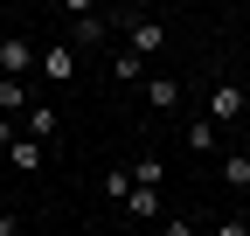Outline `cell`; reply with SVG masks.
<instances>
[{
  "instance_id": "cell-1",
  "label": "cell",
  "mask_w": 250,
  "mask_h": 236,
  "mask_svg": "<svg viewBox=\"0 0 250 236\" xmlns=\"http://www.w3.org/2000/svg\"><path fill=\"white\" fill-rule=\"evenodd\" d=\"M118 21H125V56L146 63V56L167 49V21H153V14H118Z\"/></svg>"
},
{
  "instance_id": "cell-2",
  "label": "cell",
  "mask_w": 250,
  "mask_h": 236,
  "mask_svg": "<svg viewBox=\"0 0 250 236\" xmlns=\"http://www.w3.org/2000/svg\"><path fill=\"white\" fill-rule=\"evenodd\" d=\"M202 118H208L215 132H229L236 118H243V83H236V77H215V83H208V111H202Z\"/></svg>"
},
{
  "instance_id": "cell-3",
  "label": "cell",
  "mask_w": 250,
  "mask_h": 236,
  "mask_svg": "<svg viewBox=\"0 0 250 236\" xmlns=\"http://www.w3.org/2000/svg\"><path fill=\"white\" fill-rule=\"evenodd\" d=\"M104 28H111V21H104L98 7H83V0H70V49H77V63H83V56H90V49L104 42Z\"/></svg>"
},
{
  "instance_id": "cell-4",
  "label": "cell",
  "mask_w": 250,
  "mask_h": 236,
  "mask_svg": "<svg viewBox=\"0 0 250 236\" xmlns=\"http://www.w3.org/2000/svg\"><path fill=\"white\" fill-rule=\"evenodd\" d=\"M21 77H35V42L21 35H0V83H21Z\"/></svg>"
},
{
  "instance_id": "cell-5",
  "label": "cell",
  "mask_w": 250,
  "mask_h": 236,
  "mask_svg": "<svg viewBox=\"0 0 250 236\" xmlns=\"http://www.w3.org/2000/svg\"><path fill=\"white\" fill-rule=\"evenodd\" d=\"M56 132H62V118H56V104H28V111H21V139H35L42 153L56 146Z\"/></svg>"
},
{
  "instance_id": "cell-6",
  "label": "cell",
  "mask_w": 250,
  "mask_h": 236,
  "mask_svg": "<svg viewBox=\"0 0 250 236\" xmlns=\"http://www.w3.org/2000/svg\"><path fill=\"white\" fill-rule=\"evenodd\" d=\"M35 63H42V77L70 83V77H77V49H70V42H56V49H42V56H35Z\"/></svg>"
},
{
  "instance_id": "cell-7",
  "label": "cell",
  "mask_w": 250,
  "mask_h": 236,
  "mask_svg": "<svg viewBox=\"0 0 250 236\" xmlns=\"http://www.w3.org/2000/svg\"><path fill=\"white\" fill-rule=\"evenodd\" d=\"M125 174H132V188H167V167H160V153H139Z\"/></svg>"
},
{
  "instance_id": "cell-8",
  "label": "cell",
  "mask_w": 250,
  "mask_h": 236,
  "mask_svg": "<svg viewBox=\"0 0 250 236\" xmlns=\"http://www.w3.org/2000/svg\"><path fill=\"white\" fill-rule=\"evenodd\" d=\"M146 104L153 111H174L181 104V77H146Z\"/></svg>"
},
{
  "instance_id": "cell-9",
  "label": "cell",
  "mask_w": 250,
  "mask_h": 236,
  "mask_svg": "<svg viewBox=\"0 0 250 236\" xmlns=\"http://www.w3.org/2000/svg\"><path fill=\"white\" fill-rule=\"evenodd\" d=\"M125 216H132V222H153V216H160V188H132V195H125Z\"/></svg>"
},
{
  "instance_id": "cell-10",
  "label": "cell",
  "mask_w": 250,
  "mask_h": 236,
  "mask_svg": "<svg viewBox=\"0 0 250 236\" xmlns=\"http://www.w3.org/2000/svg\"><path fill=\"white\" fill-rule=\"evenodd\" d=\"M7 160H14V174H42V160H49V153H42L35 139H14V146H7Z\"/></svg>"
},
{
  "instance_id": "cell-11",
  "label": "cell",
  "mask_w": 250,
  "mask_h": 236,
  "mask_svg": "<svg viewBox=\"0 0 250 236\" xmlns=\"http://www.w3.org/2000/svg\"><path fill=\"white\" fill-rule=\"evenodd\" d=\"M223 188L250 195V153H229V160H223Z\"/></svg>"
},
{
  "instance_id": "cell-12",
  "label": "cell",
  "mask_w": 250,
  "mask_h": 236,
  "mask_svg": "<svg viewBox=\"0 0 250 236\" xmlns=\"http://www.w3.org/2000/svg\"><path fill=\"white\" fill-rule=\"evenodd\" d=\"M215 139H223V132H215V125H208V118H195V125H188V132H181V146H188V153H208V146H215Z\"/></svg>"
},
{
  "instance_id": "cell-13",
  "label": "cell",
  "mask_w": 250,
  "mask_h": 236,
  "mask_svg": "<svg viewBox=\"0 0 250 236\" xmlns=\"http://www.w3.org/2000/svg\"><path fill=\"white\" fill-rule=\"evenodd\" d=\"M28 111V83H0V118H21Z\"/></svg>"
},
{
  "instance_id": "cell-14",
  "label": "cell",
  "mask_w": 250,
  "mask_h": 236,
  "mask_svg": "<svg viewBox=\"0 0 250 236\" xmlns=\"http://www.w3.org/2000/svg\"><path fill=\"white\" fill-rule=\"evenodd\" d=\"M111 77H118V83H146V63H139V56H125V49H118V56H111Z\"/></svg>"
},
{
  "instance_id": "cell-15",
  "label": "cell",
  "mask_w": 250,
  "mask_h": 236,
  "mask_svg": "<svg viewBox=\"0 0 250 236\" xmlns=\"http://www.w3.org/2000/svg\"><path fill=\"white\" fill-rule=\"evenodd\" d=\"M98 195H104V201H125V195H132V174H125V167H111V174H104V188H98Z\"/></svg>"
},
{
  "instance_id": "cell-16",
  "label": "cell",
  "mask_w": 250,
  "mask_h": 236,
  "mask_svg": "<svg viewBox=\"0 0 250 236\" xmlns=\"http://www.w3.org/2000/svg\"><path fill=\"white\" fill-rule=\"evenodd\" d=\"M160 236H202L195 216H160Z\"/></svg>"
},
{
  "instance_id": "cell-17",
  "label": "cell",
  "mask_w": 250,
  "mask_h": 236,
  "mask_svg": "<svg viewBox=\"0 0 250 236\" xmlns=\"http://www.w3.org/2000/svg\"><path fill=\"white\" fill-rule=\"evenodd\" d=\"M208 236H250V222H243V216H223V222L208 229Z\"/></svg>"
},
{
  "instance_id": "cell-18",
  "label": "cell",
  "mask_w": 250,
  "mask_h": 236,
  "mask_svg": "<svg viewBox=\"0 0 250 236\" xmlns=\"http://www.w3.org/2000/svg\"><path fill=\"white\" fill-rule=\"evenodd\" d=\"M14 139H21V125H14V118H0V153H7Z\"/></svg>"
},
{
  "instance_id": "cell-19",
  "label": "cell",
  "mask_w": 250,
  "mask_h": 236,
  "mask_svg": "<svg viewBox=\"0 0 250 236\" xmlns=\"http://www.w3.org/2000/svg\"><path fill=\"white\" fill-rule=\"evenodd\" d=\"M0 236H21V222H14V216H0Z\"/></svg>"
},
{
  "instance_id": "cell-20",
  "label": "cell",
  "mask_w": 250,
  "mask_h": 236,
  "mask_svg": "<svg viewBox=\"0 0 250 236\" xmlns=\"http://www.w3.org/2000/svg\"><path fill=\"white\" fill-rule=\"evenodd\" d=\"M77 236H111V229H77Z\"/></svg>"
},
{
  "instance_id": "cell-21",
  "label": "cell",
  "mask_w": 250,
  "mask_h": 236,
  "mask_svg": "<svg viewBox=\"0 0 250 236\" xmlns=\"http://www.w3.org/2000/svg\"><path fill=\"white\" fill-rule=\"evenodd\" d=\"M243 118H250V91H243Z\"/></svg>"
},
{
  "instance_id": "cell-22",
  "label": "cell",
  "mask_w": 250,
  "mask_h": 236,
  "mask_svg": "<svg viewBox=\"0 0 250 236\" xmlns=\"http://www.w3.org/2000/svg\"><path fill=\"white\" fill-rule=\"evenodd\" d=\"M0 216H7V195H0Z\"/></svg>"
},
{
  "instance_id": "cell-23",
  "label": "cell",
  "mask_w": 250,
  "mask_h": 236,
  "mask_svg": "<svg viewBox=\"0 0 250 236\" xmlns=\"http://www.w3.org/2000/svg\"><path fill=\"white\" fill-rule=\"evenodd\" d=\"M111 236H118V229H111Z\"/></svg>"
}]
</instances>
